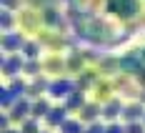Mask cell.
<instances>
[{
	"label": "cell",
	"instance_id": "obj_1",
	"mask_svg": "<svg viewBox=\"0 0 145 133\" xmlns=\"http://www.w3.org/2000/svg\"><path fill=\"white\" fill-rule=\"evenodd\" d=\"M48 123H50V126H58V123H65V111H60V108L50 111V116H48Z\"/></svg>",
	"mask_w": 145,
	"mask_h": 133
},
{
	"label": "cell",
	"instance_id": "obj_2",
	"mask_svg": "<svg viewBox=\"0 0 145 133\" xmlns=\"http://www.w3.org/2000/svg\"><path fill=\"white\" fill-rule=\"evenodd\" d=\"M63 133H83L80 120H65V123H63Z\"/></svg>",
	"mask_w": 145,
	"mask_h": 133
},
{
	"label": "cell",
	"instance_id": "obj_3",
	"mask_svg": "<svg viewBox=\"0 0 145 133\" xmlns=\"http://www.w3.org/2000/svg\"><path fill=\"white\" fill-rule=\"evenodd\" d=\"M138 116H143V108H140V105H130V108L125 111V118L128 120H135Z\"/></svg>",
	"mask_w": 145,
	"mask_h": 133
},
{
	"label": "cell",
	"instance_id": "obj_4",
	"mask_svg": "<svg viewBox=\"0 0 145 133\" xmlns=\"http://www.w3.org/2000/svg\"><path fill=\"white\" fill-rule=\"evenodd\" d=\"M68 90H70L68 83H55L53 86V95H68Z\"/></svg>",
	"mask_w": 145,
	"mask_h": 133
},
{
	"label": "cell",
	"instance_id": "obj_5",
	"mask_svg": "<svg viewBox=\"0 0 145 133\" xmlns=\"http://www.w3.org/2000/svg\"><path fill=\"white\" fill-rule=\"evenodd\" d=\"M45 111H48V103H43V101L33 105V116H35V118H38V116H45Z\"/></svg>",
	"mask_w": 145,
	"mask_h": 133
},
{
	"label": "cell",
	"instance_id": "obj_6",
	"mask_svg": "<svg viewBox=\"0 0 145 133\" xmlns=\"http://www.w3.org/2000/svg\"><path fill=\"white\" fill-rule=\"evenodd\" d=\"M25 111H28V105L25 103H18L13 108V118H20V116H25Z\"/></svg>",
	"mask_w": 145,
	"mask_h": 133
},
{
	"label": "cell",
	"instance_id": "obj_7",
	"mask_svg": "<svg viewBox=\"0 0 145 133\" xmlns=\"http://www.w3.org/2000/svg\"><path fill=\"white\" fill-rule=\"evenodd\" d=\"M95 111H98L95 105H88V108H85V113H83V118H85V120H93V118H95Z\"/></svg>",
	"mask_w": 145,
	"mask_h": 133
},
{
	"label": "cell",
	"instance_id": "obj_8",
	"mask_svg": "<svg viewBox=\"0 0 145 133\" xmlns=\"http://www.w3.org/2000/svg\"><path fill=\"white\" fill-rule=\"evenodd\" d=\"M105 116H108V118H115V116H118V103H110V105H108Z\"/></svg>",
	"mask_w": 145,
	"mask_h": 133
},
{
	"label": "cell",
	"instance_id": "obj_9",
	"mask_svg": "<svg viewBox=\"0 0 145 133\" xmlns=\"http://www.w3.org/2000/svg\"><path fill=\"white\" fill-rule=\"evenodd\" d=\"M128 133H143V126H138V123H133V126H128Z\"/></svg>",
	"mask_w": 145,
	"mask_h": 133
},
{
	"label": "cell",
	"instance_id": "obj_10",
	"mask_svg": "<svg viewBox=\"0 0 145 133\" xmlns=\"http://www.w3.org/2000/svg\"><path fill=\"white\" fill-rule=\"evenodd\" d=\"M88 133H105V131H103V126L95 123V126H90V128H88Z\"/></svg>",
	"mask_w": 145,
	"mask_h": 133
},
{
	"label": "cell",
	"instance_id": "obj_11",
	"mask_svg": "<svg viewBox=\"0 0 145 133\" xmlns=\"http://www.w3.org/2000/svg\"><path fill=\"white\" fill-rule=\"evenodd\" d=\"M23 131H25V133H38V131H35V123H25Z\"/></svg>",
	"mask_w": 145,
	"mask_h": 133
},
{
	"label": "cell",
	"instance_id": "obj_12",
	"mask_svg": "<svg viewBox=\"0 0 145 133\" xmlns=\"http://www.w3.org/2000/svg\"><path fill=\"white\" fill-rule=\"evenodd\" d=\"M108 133H123V128H120V126H110V128H108Z\"/></svg>",
	"mask_w": 145,
	"mask_h": 133
},
{
	"label": "cell",
	"instance_id": "obj_13",
	"mask_svg": "<svg viewBox=\"0 0 145 133\" xmlns=\"http://www.w3.org/2000/svg\"><path fill=\"white\" fill-rule=\"evenodd\" d=\"M5 133H15V131H5Z\"/></svg>",
	"mask_w": 145,
	"mask_h": 133
}]
</instances>
